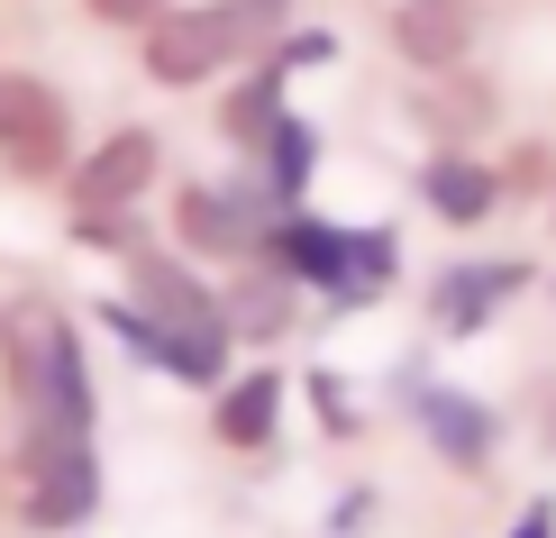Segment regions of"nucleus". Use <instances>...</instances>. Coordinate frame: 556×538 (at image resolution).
<instances>
[{
  "label": "nucleus",
  "instance_id": "obj_1",
  "mask_svg": "<svg viewBox=\"0 0 556 538\" xmlns=\"http://www.w3.org/2000/svg\"><path fill=\"white\" fill-rule=\"evenodd\" d=\"M10 384H18V411H28L37 438H91V365H83V338L64 320H28L18 329Z\"/></svg>",
  "mask_w": 556,
  "mask_h": 538
},
{
  "label": "nucleus",
  "instance_id": "obj_2",
  "mask_svg": "<svg viewBox=\"0 0 556 538\" xmlns=\"http://www.w3.org/2000/svg\"><path fill=\"white\" fill-rule=\"evenodd\" d=\"M274 247H283V265L301 274V284H319L329 301H365L375 284H392V238H375V228L283 220V228H274Z\"/></svg>",
  "mask_w": 556,
  "mask_h": 538
},
{
  "label": "nucleus",
  "instance_id": "obj_3",
  "mask_svg": "<svg viewBox=\"0 0 556 538\" xmlns=\"http://www.w3.org/2000/svg\"><path fill=\"white\" fill-rule=\"evenodd\" d=\"M0 165L18 183H55L74 174V110L55 83L37 74H0Z\"/></svg>",
  "mask_w": 556,
  "mask_h": 538
},
{
  "label": "nucleus",
  "instance_id": "obj_4",
  "mask_svg": "<svg viewBox=\"0 0 556 538\" xmlns=\"http://www.w3.org/2000/svg\"><path fill=\"white\" fill-rule=\"evenodd\" d=\"M18 484H28V529H83L101 511V456H91V438H37L28 429Z\"/></svg>",
  "mask_w": 556,
  "mask_h": 538
},
{
  "label": "nucleus",
  "instance_id": "obj_5",
  "mask_svg": "<svg viewBox=\"0 0 556 538\" xmlns=\"http://www.w3.org/2000/svg\"><path fill=\"white\" fill-rule=\"evenodd\" d=\"M238 46L247 37H238V18H228V10H155L147 18V74L174 83V91H192V83H211Z\"/></svg>",
  "mask_w": 556,
  "mask_h": 538
},
{
  "label": "nucleus",
  "instance_id": "obj_6",
  "mask_svg": "<svg viewBox=\"0 0 556 538\" xmlns=\"http://www.w3.org/2000/svg\"><path fill=\"white\" fill-rule=\"evenodd\" d=\"M174 228L201 255H238V247H256L274 228V192H256V183H192L174 201Z\"/></svg>",
  "mask_w": 556,
  "mask_h": 538
},
{
  "label": "nucleus",
  "instance_id": "obj_7",
  "mask_svg": "<svg viewBox=\"0 0 556 538\" xmlns=\"http://www.w3.org/2000/svg\"><path fill=\"white\" fill-rule=\"evenodd\" d=\"M128 301L155 320V329H219V292L201 284L182 255H155V247H137V265H128Z\"/></svg>",
  "mask_w": 556,
  "mask_h": 538
},
{
  "label": "nucleus",
  "instance_id": "obj_8",
  "mask_svg": "<svg viewBox=\"0 0 556 538\" xmlns=\"http://www.w3.org/2000/svg\"><path fill=\"white\" fill-rule=\"evenodd\" d=\"M155 165H165V147H155L147 128H119V137H101L64 183H74V210H128L155 183Z\"/></svg>",
  "mask_w": 556,
  "mask_h": 538
},
{
  "label": "nucleus",
  "instance_id": "obj_9",
  "mask_svg": "<svg viewBox=\"0 0 556 538\" xmlns=\"http://www.w3.org/2000/svg\"><path fill=\"white\" fill-rule=\"evenodd\" d=\"M529 284V265H456V274H438V292H429V311H438V329H483V320L502 311Z\"/></svg>",
  "mask_w": 556,
  "mask_h": 538
},
{
  "label": "nucleus",
  "instance_id": "obj_10",
  "mask_svg": "<svg viewBox=\"0 0 556 538\" xmlns=\"http://www.w3.org/2000/svg\"><path fill=\"white\" fill-rule=\"evenodd\" d=\"M392 46H402L410 64H456L475 46V10L466 0H402V10H392Z\"/></svg>",
  "mask_w": 556,
  "mask_h": 538
},
{
  "label": "nucleus",
  "instance_id": "obj_11",
  "mask_svg": "<svg viewBox=\"0 0 556 538\" xmlns=\"http://www.w3.org/2000/svg\"><path fill=\"white\" fill-rule=\"evenodd\" d=\"M420 429H429V448L447 465H466V475L493 456V411L466 402V392H420Z\"/></svg>",
  "mask_w": 556,
  "mask_h": 538
},
{
  "label": "nucleus",
  "instance_id": "obj_12",
  "mask_svg": "<svg viewBox=\"0 0 556 538\" xmlns=\"http://www.w3.org/2000/svg\"><path fill=\"white\" fill-rule=\"evenodd\" d=\"M420 192H429V210H438V220H447V228H475L483 210L502 201V183L483 174L475 155H438V165L420 174Z\"/></svg>",
  "mask_w": 556,
  "mask_h": 538
},
{
  "label": "nucleus",
  "instance_id": "obj_13",
  "mask_svg": "<svg viewBox=\"0 0 556 538\" xmlns=\"http://www.w3.org/2000/svg\"><path fill=\"white\" fill-rule=\"evenodd\" d=\"M274 420H283V374H238L219 392V438L228 448H274Z\"/></svg>",
  "mask_w": 556,
  "mask_h": 538
},
{
  "label": "nucleus",
  "instance_id": "obj_14",
  "mask_svg": "<svg viewBox=\"0 0 556 538\" xmlns=\"http://www.w3.org/2000/svg\"><path fill=\"white\" fill-rule=\"evenodd\" d=\"M219 329H228V338H274V329H292V284H283V274H247V284L219 301Z\"/></svg>",
  "mask_w": 556,
  "mask_h": 538
},
{
  "label": "nucleus",
  "instance_id": "obj_15",
  "mask_svg": "<svg viewBox=\"0 0 556 538\" xmlns=\"http://www.w3.org/2000/svg\"><path fill=\"white\" fill-rule=\"evenodd\" d=\"M311 165H319V137L301 128V120H274V137H265V192L292 201L301 183H311Z\"/></svg>",
  "mask_w": 556,
  "mask_h": 538
},
{
  "label": "nucleus",
  "instance_id": "obj_16",
  "mask_svg": "<svg viewBox=\"0 0 556 538\" xmlns=\"http://www.w3.org/2000/svg\"><path fill=\"white\" fill-rule=\"evenodd\" d=\"M274 120H283V83H274V74H256V83L238 91V101L219 110V128L238 137V147H265V137H274Z\"/></svg>",
  "mask_w": 556,
  "mask_h": 538
},
{
  "label": "nucleus",
  "instance_id": "obj_17",
  "mask_svg": "<svg viewBox=\"0 0 556 538\" xmlns=\"http://www.w3.org/2000/svg\"><path fill=\"white\" fill-rule=\"evenodd\" d=\"M219 10L238 18V37H247V46H256V37H274V28L292 18V0H219Z\"/></svg>",
  "mask_w": 556,
  "mask_h": 538
},
{
  "label": "nucleus",
  "instance_id": "obj_18",
  "mask_svg": "<svg viewBox=\"0 0 556 538\" xmlns=\"http://www.w3.org/2000/svg\"><path fill=\"white\" fill-rule=\"evenodd\" d=\"M83 10H91V18H110V28H147L165 0H83Z\"/></svg>",
  "mask_w": 556,
  "mask_h": 538
},
{
  "label": "nucleus",
  "instance_id": "obj_19",
  "mask_svg": "<svg viewBox=\"0 0 556 538\" xmlns=\"http://www.w3.org/2000/svg\"><path fill=\"white\" fill-rule=\"evenodd\" d=\"M511 538H556V511H547V502H529V521H511Z\"/></svg>",
  "mask_w": 556,
  "mask_h": 538
},
{
  "label": "nucleus",
  "instance_id": "obj_20",
  "mask_svg": "<svg viewBox=\"0 0 556 538\" xmlns=\"http://www.w3.org/2000/svg\"><path fill=\"white\" fill-rule=\"evenodd\" d=\"M0 347H10V329H0Z\"/></svg>",
  "mask_w": 556,
  "mask_h": 538
}]
</instances>
